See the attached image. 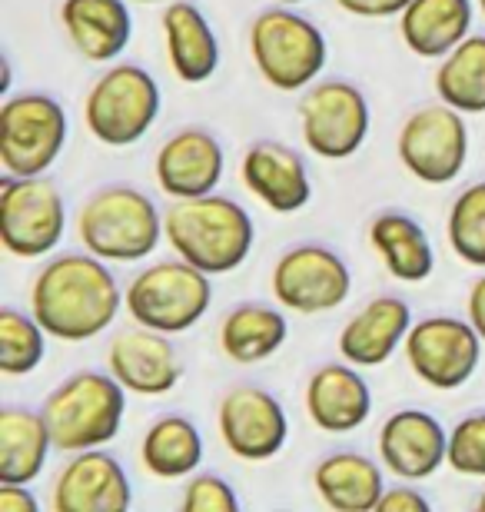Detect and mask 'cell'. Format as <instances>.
I'll return each instance as SVG.
<instances>
[{
	"label": "cell",
	"mask_w": 485,
	"mask_h": 512,
	"mask_svg": "<svg viewBox=\"0 0 485 512\" xmlns=\"http://www.w3.org/2000/svg\"><path fill=\"white\" fill-rule=\"evenodd\" d=\"M303 403L316 429L343 436L363 426L373 413V389L353 363H326L309 376Z\"/></svg>",
	"instance_id": "cell-20"
},
{
	"label": "cell",
	"mask_w": 485,
	"mask_h": 512,
	"mask_svg": "<svg viewBox=\"0 0 485 512\" xmlns=\"http://www.w3.org/2000/svg\"><path fill=\"white\" fill-rule=\"evenodd\" d=\"M436 94L462 114H485V34H469L442 57L436 70Z\"/></svg>",
	"instance_id": "cell-30"
},
{
	"label": "cell",
	"mask_w": 485,
	"mask_h": 512,
	"mask_svg": "<svg viewBox=\"0 0 485 512\" xmlns=\"http://www.w3.org/2000/svg\"><path fill=\"white\" fill-rule=\"evenodd\" d=\"M160 24L173 74L183 84H206L220 67V40L203 10L190 0H170L163 7Z\"/></svg>",
	"instance_id": "cell-23"
},
{
	"label": "cell",
	"mask_w": 485,
	"mask_h": 512,
	"mask_svg": "<svg viewBox=\"0 0 485 512\" xmlns=\"http://www.w3.org/2000/svg\"><path fill=\"white\" fill-rule=\"evenodd\" d=\"M223 167L220 140L203 127H183L163 140L157 153V183L170 200L203 197L220 187Z\"/></svg>",
	"instance_id": "cell-18"
},
{
	"label": "cell",
	"mask_w": 485,
	"mask_h": 512,
	"mask_svg": "<svg viewBox=\"0 0 485 512\" xmlns=\"http://www.w3.org/2000/svg\"><path fill=\"white\" fill-rule=\"evenodd\" d=\"M110 373L123 383L133 396H163L177 389L183 376V363L177 346L170 343V333L150 330V326H133L110 340L107 350Z\"/></svg>",
	"instance_id": "cell-17"
},
{
	"label": "cell",
	"mask_w": 485,
	"mask_h": 512,
	"mask_svg": "<svg viewBox=\"0 0 485 512\" xmlns=\"http://www.w3.org/2000/svg\"><path fill=\"white\" fill-rule=\"evenodd\" d=\"M412 310L399 296H376L339 333V353L353 366H383L406 343Z\"/></svg>",
	"instance_id": "cell-22"
},
{
	"label": "cell",
	"mask_w": 485,
	"mask_h": 512,
	"mask_svg": "<svg viewBox=\"0 0 485 512\" xmlns=\"http://www.w3.org/2000/svg\"><path fill=\"white\" fill-rule=\"evenodd\" d=\"M449 433L426 409H399L379 429V459L402 483H422L446 466Z\"/></svg>",
	"instance_id": "cell-16"
},
{
	"label": "cell",
	"mask_w": 485,
	"mask_h": 512,
	"mask_svg": "<svg viewBox=\"0 0 485 512\" xmlns=\"http://www.w3.org/2000/svg\"><path fill=\"white\" fill-rule=\"evenodd\" d=\"M369 243L386 263V270L396 276L399 283H422L432 276L436 266V253H432V240L419 220L409 213L386 210L369 223Z\"/></svg>",
	"instance_id": "cell-26"
},
{
	"label": "cell",
	"mask_w": 485,
	"mask_h": 512,
	"mask_svg": "<svg viewBox=\"0 0 485 512\" xmlns=\"http://www.w3.org/2000/svg\"><path fill=\"white\" fill-rule=\"evenodd\" d=\"M446 466L459 476L485 479V413H469L452 426Z\"/></svg>",
	"instance_id": "cell-33"
},
{
	"label": "cell",
	"mask_w": 485,
	"mask_h": 512,
	"mask_svg": "<svg viewBox=\"0 0 485 512\" xmlns=\"http://www.w3.org/2000/svg\"><path fill=\"white\" fill-rule=\"evenodd\" d=\"M133 486L127 469L107 449H80L54 479L57 512H127Z\"/></svg>",
	"instance_id": "cell-15"
},
{
	"label": "cell",
	"mask_w": 485,
	"mask_h": 512,
	"mask_svg": "<svg viewBox=\"0 0 485 512\" xmlns=\"http://www.w3.org/2000/svg\"><path fill=\"white\" fill-rule=\"evenodd\" d=\"M40 413L60 453L97 449L117 439L127 413V389L113 373L84 370L67 376L54 393H47Z\"/></svg>",
	"instance_id": "cell-3"
},
{
	"label": "cell",
	"mask_w": 485,
	"mask_h": 512,
	"mask_svg": "<svg viewBox=\"0 0 485 512\" xmlns=\"http://www.w3.org/2000/svg\"><path fill=\"white\" fill-rule=\"evenodd\" d=\"M163 237L187 263L210 276H223L246 263L256 230L246 207L213 190L203 197L173 200L163 213Z\"/></svg>",
	"instance_id": "cell-2"
},
{
	"label": "cell",
	"mask_w": 485,
	"mask_h": 512,
	"mask_svg": "<svg viewBox=\"0 0 485 512\" xmlns=\"http://www.w3.org/2000/svg\"><path fill=\"white\" fill-rule=\"evenodd\" d=\"M216 426H220L223 446L236 459H246V463L273 459L286 446V436H290V419H286L283 403L270 389L253 383L233 386L220 399Z\"/></svg>",
	"instance_id": "cell-14"
},
{
	"label": "cell",
	"mask_w": 485,
	"mask_h": 512,
	"mask_svg": "<svg viewBox=\"0 0 485 512\" xmlns=\"http://www.w3.org/2000/svg\"><path fill=\"white\" fill-rule=\"evenodd\" d=\"M133 4H163V0H133Z\"/></svg>",
	"instance_id": "cell-39"
},
{
	"label": "cell",
	"mask_w": 485,
	"mask_h": 512,
	"mask_svg": "<svg viewBox=\"0 0 485 512\" xmlns=\"http://www.w3.org/2000/svg\"><path fill=\"white\" fill-rule=\"evenodd\" d=\"M0 512H40V503L24 483H0Z\"/></svg>",
	"instance_id": "cell-37"
},
{
	"label": "cell",
	"mask_w": 485,
	"mask_h": 512,
	"mask_svg": "<svg viewBox=\"0 0 485 512\" xmlns=\"http://www.w3.org/2000/svg\"><path fill=\"white\" fill-rule=\"evenodd\" d=\"M396 150L402 167L416 180L429 183V187L452 183L469 160L466 117H462V110L442 104V100L412 110L399 127Z\"/></svg>",
	"instance_id": "cell-10"
},
{
	"label": "cell",
	"mask_w": 485,
	"mask_h": 512,
	"mask_svg": "<svg viewBox=\"0 0 485 512\" xmlns=\"http://www.w3.org/2000/svg\"><path fill=\"white\" fill-rule=\"evenodd\" d=\"M180 506L187 512H236L240 509V496L233 493V486L216 473L190 476L187 489H183Z\"/></svg>",
	"instance_id": "cell-34"
},
{
	"label": "cell",
	"mask_w": 485,
	"mask_h": 512,
	"mask_svg": "<svg viewBox=\"0 0 485 512\" xmlns=\"http://www.w3.org/2000/svg\"><path fill=\"white\" fill-rule=\"evenodd\" d=\"M369 100L349 80H323L306 90L299 104L303 143L323 160H346L369 137Z\"/></svg>",
	"instance_id": "cell-12"
},
{
	"label": "cell",
	"mask_w": 485,
	"mask_h": 512,
	"mask_svg": "<svg viewBox=\"0 0 485 512\" xmlns=\"http://www.w3.org/2000/svg\"><path fill=\"white\" fill-rule=\"evenodd\" d=\"M280 4H290V7H296V4H303V0H280Z\"/></svg>",
	"instance_id": "cell-40"
},
{
	"label": "cell",
	"mask_w": 485,
	"mask_h": 512,
	"mask_svg": "<svg viewBox=\"0 0 485 512\" xmlns=\"http://www.w3.org/2000/svg\"><path fill=\"white\" fill-rule=\"evenodd\" d=\"M213 303L210 273L200 266L177 260L150 263L130 280L123 293V306L133 316V323L150 326L160 333H187L203 320Z\"/></svg>",
	"instance_id": "cell-6"
},
{
	"label": "cell",
	"mask_w": 485,
	"mask_h": 512,
	"mask_svg": "<svg viewBox=\"0 0 485 512\" xmlns=\"http://www.w3.org/2000/svg\"><path fill=\"white\" fill-rule=\"evenodd\" d=\"M376 509L379 512H429L432 503L416 486H386V493L379 499Z\"/></svg>",
	"instance_id": "cell-35"
},
{
	"label": "cell",
	"mask_w": 485,
	"mask_h": 512,
	"mask_svg": "<svg viewBox=\"0 0 485 512\" xmlns=\"http://www.w3.org/2000/svg\"><path fill=\"white\" fill-rule=\"evenodd\" d=\"M270 290L283 310L303 316L329 313L349 300L353 273L336 250L323 247V243H299L276 260Z\"/></svg>",
	"instance_id": "cell-13"
},
{
	"label": "cell",
	"mask_w": 485,
	"mask_h": 512,
	"mask_svg": "<svg viewBox=\"0 0 485 512\" xmlns=\"http://www.w3.org/2000/svg\"><path fill=\"white\" fill-rule=\"evenodd\" d=\"M466 310H469V323L476 326V333L485 340V273H482V276H476V280H472Z\"/></svg>",
	"instance_id": "cell-38"
},
{
	"label": "cell",
	"mask_w": 485,
	"mask_h": 512,
	"mask_svg": "<svg viewBox=\"0 0 485 512\" xmlns=\"http://www.w3.org/2000/svg\"><path fill=\"white\" fill-rule=\"evenodd\" d=\"M77 237L84 250L107 263H137L160 247L163 217L137 187H103L90 193L77 213Z\"/></svg>",
	"instance_id": "cell-4"
},
{
	"label": "cell",
	"mask_w": 485,
	"mask_h": 512,
	"mask_svg": "<svg viewBox=\"0 0 485 512\" xmlns=\"http://www.w3.org/2000/svg\"><path fill=\"white\" fill-rule=\"evenodd\" d=\"M60 24L77 54L90 64L117 60L133 34L127 0H64Z\"/></svg>",
	"instance_id": "cell-21"
},
{
	"label": "cell",
	"mask_w": 485,
	"mask_h": 512,
	"mask_svg": "<svg viewBox=\"0 0 485 512\" xmlns=\"http://www.w3.org/2000/svg\"><path fill=\"white\" fill-rule=\"evenodd\" d=\"M472 30V0H412L399 14V34L412 54L442 60Z\"/></svg>",
	"instance_id": "cell-24"
},
{
	"label": "cell",
	"mask_w": 485,
	"mask_h": 512,
	"mask_svg": "<svg viewBox=\"0 0 485 512\" xmlns=\"http://www.w3.org/2000/svg\"><path fill=\"white\" fill-rule=\"evenodd\" d=\"M67 207L57 183L40 177H14L4 173L0 180V240L10 256L37 260L64 240Z\"/></svg>",
	"instance_id": "cell-9"
},
{
	"label": "cell",
	"mask_w": 485,
	"mask_h": 512,
	"mask_svg": "<svg viewBox=\"0 0 485 512\" xmlns=\"http://www.w3.org/2000/svg\"><path fill=\"white\" fill-rule=\"evenodd\" d=\"M412 0H336L339 10L353 17H366V20H383V17H399Z\"/></svg>",
	"instance_id": "cell-36"
},
{
	"label": "cell",
	"mask_w": 485,
	"mask_h": 512,
	"mask_svg": "<svg viewBox=\"0 0 485 512\" xmlns=\"http://www.w3.org/2000/svg\"><path fill=\"white\" fill-rule=\"evenodd\" d=\"M67 143V110L57 97L27 90L0 107V163L14 177H40Z\"/></svg>",
	"instance_id": "cell-8"
},
{
	"label": "cell",
	"mask_w": 485,
	"mask_h": 512,
	"mask_svg": "<svg viewBox=\"0 0 485 512\" xmlns=\"http://www.w3.org/2000/svg\"><path fill=\"white\" fill-rule=\"evenodd\" d=\"M54 449L44 413L24 406L0 409V483L30 486L44 473L47 456Z\"/></svg>",
	"instance_id": "cell-27"
},
{
	"label": "cell",
	"mask_w": 485,
	"mask_h": 512,
	"mask_svg": "<svg viewBox=\"0 0 485 512\" xmlns=\"http://www.w3.org/2000/svg\"><path fill=\"white\" fill-rule=\"evenodd\" d=\"M250 57L273 90L313 87L326 67V37L313 20L283 7H266L250 24Z\"/></svg>",
	"instance_id": "cell-5"
},
{
	"label": "cell",
	"mask_w": 485,
	"mask_h": 512,
	"mask_svg": "<svg viewBox=\"0 0 485 512\" xmlns=\"http://www.w3.org/2000/svg\"><path fill=\"white\" fill-rule=\"evenodd\" d=\"M286 336H290V323L276 306L240 303L220 323V350L226 353V360L253 366L270 360L286 343Z\"/></svg>",
	"instance_id": "cell-28"
},
{
	"label": "cell",
	"mask_w": 485,
	"mask_h": 512,
	"mask_svg": "<svg viewBox=\"0 0 485 512\" xmlns=\"http://www.w3.org/2000/svg\"><path fill=\"white\" fill-rule=\"evenodd\" d=\"M163 107L160 84L137 64H113L94 80L84 100V124L103 147H130L157 124Z\"/></svg>",
	"instance_id": "cell-7"
},
{
	"label": "cell",
	"mask_w": 485,
	"mask_h": 512,
	"mask_svg": "<svg viewBox=\"0 0 485 512\" xmlns=\"http://www.w3.org/2000/svg\"><path fill=\"white\" fill-rule=\"evenodd\" d=\"M482 336L469 320L456 316H426L412 323V330L402 343L409 370L419 383L432 389H462L476 376L482 363Z\"/></svg>",
	"instance_id": "cell-11"
},
{
	"label": "cell",
	"mask_w": 485,
	"mask_h": 512,
	"mask_svg": "<svg viewBox=\"0 0 485 512\" xmlns=\"http://www.w3.org/2000/svg\"><path fill=\"white\" fill-rule=\"evenodd\" d=\"M479 509H485V493L479 496Z\"/></svg>",
	"instance_id": "cell-41"
},
{
	"label": "cell",
	"mask_w": 485,
	"mask_h": 512,
	"mask_svg": "<svg viewBox=\"0 0 485 512\" xmlns=\"http://www.w3.org/2000/svg\"><path fill=\"white\" fill-rule=\"evenodd\" d=\"M140 463L157 479H187L203 463V436L187 416H160L143 433Z\"/></svg>",
	"instance_id": "cell-29"
},
{
	"label": "cell",
	"mask_w": 485,
	"mask_h": 512,
	"mask_svg": "<svg viewBox=\"0 0 485 512\" xmlns=\"http://www.w3.org/2000/svg\"><path fill=\"white\" fill-rule=\"evenodd\" d=\"M47 330L34 313H20L14 306L0 310V373L27 376L34 373L47 353Z\"/></svg>",
	"instance_id": "cell-31"
},
{
	"label": "cell",
	"mask_w": 485,
	"mask_h": 512,
	"mask_svg": "<svg viewBox=\"0 0 485 512\" xmlns=\"http://www.w3.org/2000/svg\"><path fill=\"white\" fill-rule=\"evenodd\" d=\"M319 499L336 512H373L386 493L383 469L363 453H329L313 469Z\"/></svg>",
	"instance_id": "cell-25"
},
{
	"label": "cell",
	"mask_w": 485,
	"mask_h": 512,
	"mask_svg": "<svg viewBox=\"0 0 485 512\" xmlns=\"http://www.w3.org/2000/svg\"><path fill=\"white\" fill-rule=\"evenodd\" d=\"M240 177L256 200L273 213H296L313 197L303 157L280 140H256L246 147Z\"/></svg>",
	"instance_id": "cell-19"
},
{
	"label": "cell",
	"mask_w": 485,
	"mask_h": 512,
	"mask_svg": "<svg viewBox=\"0 0 485 512\" xmlns=\"http://www.w3.org/2000/svg\"><path fill=\"white\" fill-rule=\"evenodd\" d=\"M446 237L459 260L485 270V180L472 183L452 200Z\"/></svg>",
	"instance_id": "cell-32"
},
{
	"label": "cell",
	"mask_w": 485,
	"mask_h": 512,
	"mask_svg": "<svg viewBox=\"0 0 485 512\" xmlns=\"http://www.w3.org/2000/svg\"><path fill=\"white\" fill-rule=\"evenodd\" d=\"M123 293L97 253H60L40 266L30 286V313L64 343H84L117 320Z\"/></svg>",
	"instance_id": "cell-1"
},
{
	"label": "cell",
	"mask_w": 485,
	"mask_h": 512,
	"mask_svg": "<svg viewBox=\"0 0 485 512\" xmlns=\"http://www.w3.org/2000/svg\"><path fill=\"white\" fill-rule=\"evenodd\" d=\"M479 10H482V14H485V0H479Z\"/></svg>",
	"instance_id": "cell-42"
}]
</instances>
